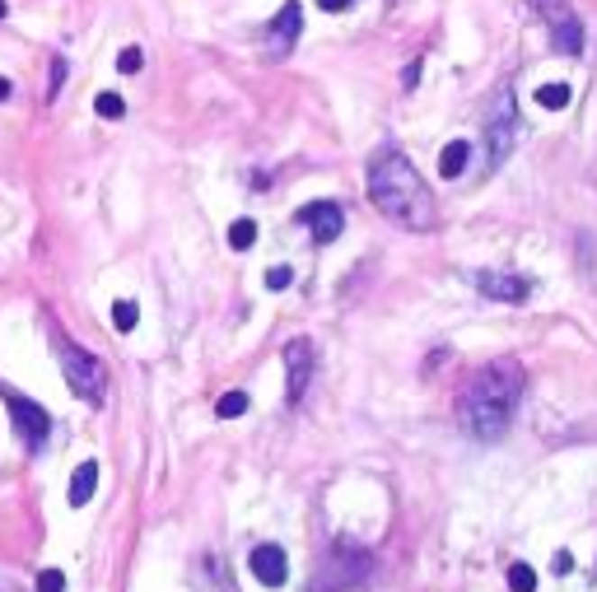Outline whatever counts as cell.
Masks as SVG:
<instances>
[{"mask_svg": "<svg viewBox=\"0 0 597 592\" xmlns=\"http://www.w3.org/2000/svg\"><path fill=\"white\" fill-rule=\"evenodd\" d=\"M551 569H556V574H569V569H574V555H569V551H560V555L551 560Z\"/></svg>", "mask_w": 597, "mask_h": 592, "instance_id": "24", "label": "cell"}, {"mask_svg": "<svg viewBox=\"0 0 597 592\" xmlns=\"http://www.w3.org/2000/svg\"><path fill=\"white\" fill-rule=\"evenodd\" d=\"M369 201L378 214H388V220L406 224V229H429L434 224V196L425 178L411 168V159L401 150H383L373 154L369 164Z\"/></svg>", "mask_w": 597, "mask_h": 592, "instance_id": "2", "label": "cell"}, {"mask_svg": "<svg viewBox=\"0 0 597 592\" xmlns=\"http://www.w3.org/2000/svg\"><path fill=\"white\" fill-rule=\"evenodd\" d=\"M509 592H537V569L523 560H513L509 564Z\"/></svg>", "mask_w": 597, "mask_h": 592, "instance_id": "15", "label": "cell"}, {"mask_svg": "<svg viewBox=\"0 0 597 592\" xmlns=\"http://www.w3.org/2000/svg\"><path fill=\"white\" fill-rule=\"evenodd\" d=\"M98 117H107V122H117L122 113H126V103H122V94H113V89H107V94H98Z\"/></svg>", "mask_w": 597, "mask_h": 592, "instance_id": "20", "label": "cell"}, {"mask_svg": "<svg viewBox=\"0 0 597 592\" xmlns=\"http://www.w3.org/2000/svg\"><path fill=\"white\" fill-rule=\"evenodd\" d=\"M5 10H10V5H5V0H0V19H5Z\"/></svg>", "mask_w": 597, "mask_h": 592, "instance_id": "29", "label": "cell"}, {"mask_svg": "<svg viewBox=\"0 0 597 592\" xmlns=\"http://www.w3.org/2000/svg\"><path fill=\"white\" fill-rule=\"evenodd\" d=\"M416 79H420V66H406V75H401V85H406V89H416Z\"/></svg>", "mask_w": 597, "mask_h": 592, "instance_id": "27", "label": "cell"}, {"mask_svg": "<svg viewBox=\"0 0 597 592\" xmlns=\"http://www.w3.org/2000/svg\"><path fill=\"white\" fill-rule=\"evenodd\" d=\"M253 243H257V224H253V220H234V224H229V248L248 252Z\"/></svg>", "mask_w": 597, "mask_h": 592, "instance_id": "17", "label": "cell"}, {"mask_svg": "<svg viewBox=\"0 0 597 592\" xmlns=\"http://www.w3.org/2000/svg\"><path fill=\"white\" fill-rule=\"evenodd\" d=\"M94 490H98V462H79L75 467V476H70V508H85L89 499H94Z\"/></svg>", "mask_w": 597, "mask_h": 592, "instance_id": "13", "label": "cell"}, {"mask_svg": "<svg viewBox=\"0 0 597 592\" xmlns=\"http://www.w3.org/2000/svg\"><path fill=\"white\" fill-rule=\"evenodd\" d=\"M248 569H253V578L262 583V587H280L285 578H289V560H285V551L280 546H257L253 551V560H248Z\"/></svg>", "mask_w": 597, "mask_h": 592, "instance_id": "11", "label": "cell"}, {"mask_svg": "<svg viewBox=\"0 0 597 592\" xmlns=\"http://www.w3.org/2000/svg\"><path fill=\"white\" fill-rule=\"evenodd\" d=\"M141 61H145V57H141V47H122L117 70H122V75H135V70H141Z\"/></svg>", "mask_w": 597, "mask_h": 592, "instance_id": "22", "label": "cell"}, {"mask_svg": "<svg viewBox=\"0 0 597 592\" xmlns=\"http://www.w3.org/2000/svg\"><path fill=\"white\" fill-rule=\"evenodd\" d=\"M313 373H317L313 341H308V336H294V341L285 345V387H289V401H298V396L308 392Z\"/></svg>", "mask_w": 597, "mask_h": 592, "instance_id": "6", "label": "cell"}, {"mask_svg": "<svg viewBox=\"0 0 597 592\" xmlns=\"http://www.w3.org/2000/svg\"><path fill=\"white\" fill-rule=\"evenodd\" d=\"M38 592H66V574L61 569H42L38 574Z\"/></svg>", "mask_w": 597, "mask_h": 592, "instance_id": "21", "label": "cell"}, {"mask_svg": "<svg viewBox=\"0 0 597 592\" xmlns=\"http://www.w3.org/2000/svg\"><path fill=\"white\" fill-rule=\"evenodd\" d=\"M467 164H472V145H467V141H448L444 154H439V178H448V182L463 178Z\"/></svg>", "mask_w": 597, "mask_h": 592, "instance_id": "14", "label": "cell"}, {"mask_svg": "<svg viewBox=\"0 0 597 592\" xmlns=\"http://www.w3.org/2000/svg\"><path fill=\"white\" fill-rule=\"evenodd\" d=\"M523 396V369L513 360H495L476 369V378L467 383V392L457 396V415H463V429L476 443H500L513 424V411H519Z\"/></svg>", "mask_w": 597, "mask_h": 592, "instance_id": "1", "label": "cell"}, {"mask_svg": "<svg viewBox=\"0 0 597 592\" xmlns=\"http://www.w3.org/2000/svg\"><path fill=\"white\" fill-rule=\"evenodd\" d=\"M5 406H10V420H14V429L23 434V443L42 448L47 434H51V415L38 406V401H29V396H5Z\"/></svg>", "mask_w": 597, "mask_h": 592, "instance_id": "7", "label": "cell"}, {"mask_svg": "<svg viewBox=\"0 0 597 592\" xmlns=\"http://www.w3.org/2000/svg\"><path fill=\"white\" fill-rule=\"evenodd\" d=\"M528 5L546 19V29L556 38V51H565V57H579V51H583V23H579L574 5H569V0H528Z\"/></svg>", "mask_w": 597, "mask_h": 592, "instance_id": "5", "label": "cell"}, {"mask_svg": "<svg viewBox=\"0 0 597 592\" xmlns=\"http://www.w3.org/2000/svg\"><path fill=\"white\" fill-rule=\"evenodd\" d=\"M5 98H10V79H5V75H0V103H5Z\"/></svg>", "mask_w": 597, "mask_h": 592, "instance_id": "28", "label": "cell"}, {"mask_svg": "<svg viewBox=\"0 0 597 592\" xmlns=\"http://www.w3.org/2000/svg\"><path fill=\"white\" fill-rule=\"evenodd\" d=\"M289 285H294L289 266H271V271H266V289H289Z\"/></svg>", "mask_w": 597, "mask_h": 592, "instance_id": "23", "label": "cell"}, {"mask_svg": "<svg viewBox=\"0 0 597 592\" xmlns=\"http://www.w3.org/2000/svg\"><path fill=\"white\" fill-rule=\"evenodd\" d=\"M135 322H141V308H135V299H117V304H113V327H117V332H131Z\"/></svg>", "mask_w": 597, "mask_h": 592, "instance_id": "18", "label": "cell"}, {"mask_svg": "<svg viewBox=\"0 0 597 592\" xmlns=\"http://www.w3.org/2000/svg\"><path fill=\"white\" fill-rule=\"evenodd\" d=\"M509 141H513V94H509V89H500V94H495V113H491V145H495L491 168H500V164H504Z\"/></svg>", "mask_w": 597, "mask_h": 592, "instance_id": "10", "label": "cell"}, {"mask_svg": "<svg viewBox=\"0 0 597 592\" xmlns=\"http://www.w3.org/2000/svg\"><path fill=\"white\" fill-rule=\"evenodd\" d=\"M57 360H61V373H66V383L79 401H98L103 396V364L89 355V350H79L70 336L57 332Z\"/></svg>", "mask_w": 597, "mask_h": 592, "instance_id": "4", "label": "cell"}, {"mask_svg": "<svg viewBox=\"0 0 597 592\" xmlns=\"http://www.w3.org/2000/svg\"><path fill=\"white\" fill-rule=\"evenodd\" d=\"M298 220L308 224V233L317 238V243H336L341 229H345V210L336 201H317V205H304L298 210Z\"/></svg>", "mask_w": 597, "mask_h": 592, "instance_id": "9", "label": "cell"}, {"mask_svg": "<svg viewBox=\"0 0 597 592\" xmlns=\"http://www.w3.org/2000/svg\"><path fill=\"white\" fill-rule=\"evenodd\" d=\"M369 569H373L369 551L345 546V542H341L327 560H322V569L313 574V587H308V592H345V587L364 583V578H369Z\"/></svg>", "mask_w": 597, "mask_h": 592, "instance_id": "3", "label": "cell"}, {"mask_svg": "<svg viewBox=\"0 0 597 592\" xmlns=\"http://www.w3.org/2000/svg\"><path fill=\"white\" fill-rule=\"evenodd\" d=\"M476 289L485 294V299H500V304H528L532 280L519 276V271H481L476 276Z\"/></svg>", "mask_w": 597, "mask_h": 592, "instance_id": "8", "label": "cell"}, {"mask_svg": "<svg viewBox=\"0 0 597 592\" xmlns=\"http://www.w3.org/2000/svg\"><path fill=\"white\" fill-rule=\"evenodd\" d=\"M317 5H322V10H327V14H341L345 5H355V0H317Z\"/></svg>", "mask_w": 597, "mask_h": 592, "instance_id": "26", "label": "cell"}, {"mask_svg": "<svg viewBox=\"0 0 597 592\" xmlns=\"http://www.w3.org/2000/svg\"><path fill=\"white\" fill-rule=\"evenodd\" d=\"M66 85V61H57V66H51V98H57V89Z\"/></svg>", "mask_w": 597, "mask_h": 592, "instance_id": "25", "label": "cell"}, {"mask_svg": "<svg viewBox=\"0 0 597 592\" xmlns=\"http://www.w3.org/2000/svg\"><path fill=\"white\" fill-rule=\"evenodd\" d=\"M298 23H304V14H298V0H285V10L276 14V23H271V38H276V51H280V57L294 47Z\"/></svg>", "mask_w": 597, "mask_h": 592, "instance_id": "12", "label": "cell"}, {"mask_svg": "<svg viewBox=\"0 0 597 592\" xmlns=\"http://www.w3.org/2000/svg\"><path fill=\"white\" fill-rule=\"evenodd\" d=\"M565 103H569V85H560V79H556V85H541L537 89V107H546V113H560Z\"/></svg>", "mask_w": 597, "mask_h": 592, "instance_id": "16", "label": "cell"}, {"mask_svg": "<svg viewBox=\"0 0 597 592\" xmlns=\"http://www.w3.org/2000/svg\"><path fill=\"white\" fill-rule=\"evenodd\" d=\"M243 411H248V396H243V392H225L220 406H215V415H220V420H238Z\"/></svg>", "mask_w": 597, "mask_h": 592, "instance_id": "19", "label": "cell"}]
</instances>
